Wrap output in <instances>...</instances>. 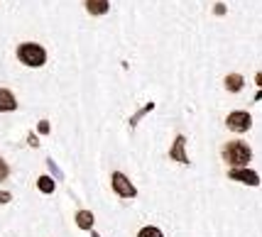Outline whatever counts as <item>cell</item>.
<instances>
[{"mask_svg": "<svg viewBox=\"0 0 262 237\" xmlns=\"http://www.w3.org/2000/svg\"><path fill=\"white\" fill-rule=\"evenodd\" d=\"M76 225H79L81 230H91L93 227V213L91 210H79V213H76Z\"/></svg>", "mask_w": 262, "mask_h": 237, "instance_id": "9", "label": "cell"}, {"mask_svg": "<svg viewBox=\"0 0 262 237\" xmlns=\"http://www.w3.org/2000/svg\"><path fill=\"white\" fill-rule=\"evenodd\" d=\"M10 201V193L8 191H0V203H8Z\"/></svg>", "mask_w": 262, "mask_h": 237, "instance_id": "15", "label": "cell"}, {"mask_svg": "<svg viewBox=\"0 0 262 237\" xmlns=\"http://www.w3.org/2000/svg\"><path fill=\"white\" fill-rule=\"evenodd\" d=\"M17 59L23 61L25 66H42L47 61V52L42 44H34V42H25V44L17 46Z\"/></svg>", "mask_w": 262, "mask_h": 237, "instance_id": "2", "label": "cell"}, {"mask_svg": "<svg viewBox=\"0 0 262 237\" xmlns=\"http://www.w3.org/2000/svg\"><path fill=\"white\" fill-rule=\"evenodd\" d=\"M39 132H42V135H47V132H49V123H47V120H42V123H39Z\"/></svg>", "mask_w": 262, "mask_h": 237, "instance_id": "14", "label": "cell"}, {"mask_svg": "<svg viewBox=\"0 0 262 237\" xmlns=\"http://www.w3.org/2000/svg\"><path fill=\"white\" fill-rule=\"evenodd\" d=\"M184 147H186V139H184L182 135L174 139V147H171L169 157L174 159V161H179V164H189V157H186V152H184Z\"/></svg>", "mask_w": 262, "mask_h": 237, "instance_id": "6", "label": "cell"}, {"mask_svg": "<svg viewBox=\"0 0 262 237\" xmlns=\"http://www.w3.org/2000/svg\"><path fill=\"white\" fill-rule=\"evenodd\" d=\"M17 108V101L8 88H0V113H10Z\"/></svg>", "mask_w": 262, "mask_h": 237, "instance_id": "7", "label": "cell"}, {"mask_svg": "<svg viewBox=\"0 0 262 237\" xmlns=\"http://www.w3.org/2000/svg\"><path fill=\"white\" fill-rule=\"evenodd\" d=\"M111 183H113V191L120 196V198H135L137 196V188L130 183L125 174H120V171H115L113 176H111Z\"/></svg>", "mask_w": 262, "mask_h": 237, "instance_id": "3", "label": "cell"}, {"mask_svg": "<svg viewBox=\"0 0 262 237\" xmlns=\"http://www.w3.org/2000/svg\"><path fill=\"white\" fill-rule=\"evenodd\" d=\"M243 83H245V81H243V76H240V74H230V76H226V88H228L230 93L240 90V88H243Z\"/></svg>", "mask_w": 262, "mask_h": 237, "instance_id": "10", "label": "cell"}, {"mask_svg": "<svg viewBox=\"0 0 262 237\" xmlns=\"http://www.w3.org/2000/svg\"><path fill=\"white\" fill-rule=\"evenodd\" d=\"M257 83H260V86H262V74H257Z\"/></svg>", "mask_w": 262, "mask_h": 237, "instance_id": "16", "label": "cell"}, {"mask_svg": "<svg viewBox=\"0 0 262 237\" xmlns=\"http://www.w3.org/2000/svg\"><path fill=\"white\" fill-rule=\"evenodd\" d=\"M8 174H10V169H8V164L0 159V181H5L8 179Z\"/></svg>", "mask_w": 262, "mask_h": 237, "instance_id": "13", "label": "cell"}, {"mask_svg": "<svg viewBox=\"0 0 262 237\" xmlns=\"http://www.w3.org/2000/svg\"><path fill=\"white\" fill-rule=\"evenodd\" d=\"M137 237H164V235H162V230H157V227L147 225V227H142V230L137 232Z\"/></svg>", "mask_w": 262, "mask_h": 237, "instance_id": "12", "label": "cell"}, {"mask_svg": "<svg viewBox=\"0 0 262 237\" xmlns=\"http://www.w3.org/2000/svg\"><path fill=\"white\" fill-rule=\"evenodd\" d=\"M108 8H111L108 0H86V10H89V15H96V17L105 15Z\"/></svg>", "mask_w": 262, "mask_h": 237, "instance_id": "8", "label": "cell"}, {"mask_svg": "<svg viewBox=\"0 0 262 237\" xmlns=\"http://www.w3.org/2000/svg\"><path fill=\"white\" fill-rule=\"evenodd\" d=\"M93 237H98V235H96V232H93Z\"/></svg>", "mask_w": 262, "mask_h": 237, "instance_id": "17", "label": "cell"}, {"mask_svg": "<svg viewBox=\"0 0 262 237\" xmlns=\"http://www.w3.org/2000/svg\"><path fill=\"white\" fill-rule=\"evenodd\" d=\"M228 176L233 181H240V183H245V186H260V176H257V171L248 169V167H243V169H230Z\"/></svg>", "mask_w": 262, "mask_h": 237, "instance_id": "5", "label": "cell"}, {"mask_svg": "<svg viewBox=\"0 0 262 237\" xmlns=\"http://www.w3.org/2000/svg\"><path fill=\"white\" fill-rule=\"evenodd\" d=\"M226 125H228V130H233V132H248L252 127V117L245 110H235V113H230L226 117Z\"/></svg>", "mask_w": 262, "mask_h": 237, "instance_id": "4", "label": "cell"}, {"mask_svg": "<svg viewBox=\"0 0 262 237\" xmlns=\"http://www.w3.org/2000/svg\"><path fill=\"white\" fill-rule=\"evenodd\" d=\"M37 186H39V191L42 193H52L54 191V179H52V176H39Z\"/></svg>", "mask_w": 262, "mask_h": 237, "instance_id": "11", "label": "cell"}, {"mask_svg": "<svg viewBox=\"0 0 262 237\" xmlns=\"http://www.w3.org/2000/svg\"><path fill=\"white\" fill-rule=\"evenodd\" d=\"M252 159V149L248 142H228L226 147H223V161H228L230 169H243V167H248V161Z\"/></svg>", "mask_w": 262, "mask_h": 237, "instance_id": "1", "label": "cell"}]
</instances>
